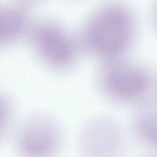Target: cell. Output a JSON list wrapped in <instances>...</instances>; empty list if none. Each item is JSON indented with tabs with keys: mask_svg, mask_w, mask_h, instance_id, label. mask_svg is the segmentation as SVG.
<instances>
[{
	"mask_svg": "<svg viewBox=\"0 0 157 157\" xmlns=\"http://www.w3.org/2000/svg\"><path fill=\"white\" fill-rule=\"evenodd\" d=\"M42 42L41 55L44 61L52 67L64 70L75 62L80 45L78 39L56 25L45 29Z\"/></svg>",
	"mask_w": 157,
	"mask_h": 157,
	"instance_id": "obj_5",
	"label": "cell"
},
{
	"mask_svg": "<svg viewBox=\"0 0 157 157\" xmlns=\"http://www.w3.org/2000/svg\"><path fill=\"white\" fill-rule=\"evenodd\" d=\"M13 115V106L7 96L0 93V140L6 132Z\"/></svg>",
	"mask_w": 157,
	"mask_h": 157,
	"instance_id": "obj_7",
	"label": "cell"
},
{
	"mask_svg": "<svg viewBox=\"0 0 157 157\" xmlns=\"http://www.w3.org/2000/svg\"><path fill=\"white\" fill-rule=\"evenodd\" d=\"M152 16H153V20L154 21V23L157 27V1L155 2L154 7L153 8V12H152Z\"/></svg>",
	"mask_w": 157,
	"mask_h": 157,
	"instance_id": "obj_8",
	"label": "cell"
},
{
	"mask_svg": "<svg viewBox=\"0 0 157 157\" xmlns=\"http://www.w3.org/2000/svg\"><path fill=\"white\" fill-rule=\"evenodd\" d=\"M98 81L106 96L121 102L140 100L151 86L150 75L144 67L123 58L104 61Z\"/></svg>",
	"mask_w": 157,
	"mask_h": 157,
	"instance_id": "obj_2",
	"label": "cell"
},
{
	"mask_svg": "<svg viewBox=\"0 0 157 157\" xmlns=\"http://www.w3.org/2000/svg\"><path fill=\"white\" fill-rule=\"evenodd\" d=\"M136 25L134 14L127 5L105 4L85 22L78 37L80 47L104 61L123 58L133 44Z\"/></svg>",
	"mask_w": 157,
	"mask_h": 157,
	"instance_id": "obj_1",
	"label": "cell"
},
{
	"mask_svg": "<svg viewBox=\"0 0 157 157\" xmlns=\"http://www.w3.org/2000/svg\"><path fill=\"white\" fill-rule=\"evenodd\" d=\"M61 142L62 132L58 123L44 114L26 118L15 137L16 149L21 157H54Z\"/></svg>",
	"mask_w": 157,
	"mask_h": 157,
	"instance_id": "obj_3",
	"label": "cell"
},
{
	"mask_svg": "<svg viewBox=\"0 0 157 157\" xmlns=\"http://www.w3.org/2000/svg\"><path fill=\"white\" fill-rule=\"evenodd\" d=\"M122 140L121 129L114 120L98 117L84 125L79 145L85 157H117Z\"/></svg>",
	"mask_w": 157,
	"mask_h": 157,
	"instance_id": "obj_4",
	"label": "cell"
},
{
	"mask_svg": "<svg viewBox=\"0 0 157 157\" xmlns=\"http://www.w3.org/2000/svg\"><path fill=\"white\" fill-rule=\"evenodd\" d=\"M140 138L157 150V104L144 109L135 121Z\"/></svg>",
	"mask_w": 157,
	"mask_h": 157,
	"instance_id": "obj_6",
	"label": "cell"
}]
</instances>
